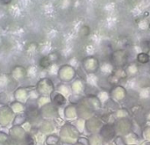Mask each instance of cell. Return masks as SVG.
<instances>
[{
	"label": "cell",
	"mask_w": 150,
	"mask_h": 145,
	"mask_svg": "<svg viewBox=\"0 0 150 145\" xmlns=\"http://www.w3.org/2000/svg\"><path fill=\"white\" fill-rule=\"evenodd\" d=\"M55 103L58 104V105H62V104L65 103V99H64L63 96H62L61 94H58V95L55 96Z\"/></svg>",
	"instance_id": "cell-1"
},
{
	"label": "cell",
	"mask_w": 150,
	"mask_h": 145,
	"mask_svg": "<svg viewBox=\"0 0 150 145\" xmlns=\"http://www.w3.org/2000/svg\"><path fill=\"white\" fill-rule=\"evenodd\" d=\"M50 64V61H49V59H48V57H43L41 60H40V66L41 67H47L48 65Z\"/></svg>",
	"instance_id": "cell-2"
},
{
	"label": "cell",
	"mask_w": 150,
	"mask_h": 145,
	"mask_svg": "<svg viewBox=\"0 0 150 145\" xmlns=\"http://www.w3.org/2000/svg\"><path fill=\"white\" fill-rule=\"evenodd\" d=\"M2 2H3L4 4H9V3L11 2V0H2Z\"/></svg>",
	"instance_id": "cell-3"
}]
</instances>
